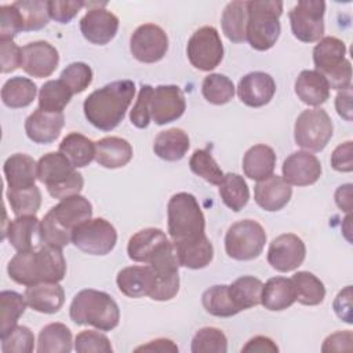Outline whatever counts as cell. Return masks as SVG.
Instances as JSON below:
<instances>
[{
    "label": "cell",
    "mask_w": 353,
    "mask_h": 353,
    "mask_svg": "<svg viewBox=\"0 0 353 353\" xmlns=\"http://www.w3.org/2000/svg\"><path fill=\"white\" fill-rule=\"evenodd\" d=\"M12 281L21 285L39 283H59L66 274V261L62 248L44 244L39 250L17 252L7 265Z\"/></svg>",
    "instance_id": "6da1fadb"
},
{
    "label": "cell",
    "mask_w": 353,
    "mask_h": 353,
    "mask_svg": "<svg viewBox=\"0 0 353 353\" xmlns=\"http://www.w3.org/2000/svg\"><path fill=\"white\" fill-rule=\"evenodd\" d=\"M135 95L132 80H116L92 91L83 103L85 119L101 131H112L124 119Z\"/></svg>",
    "instance_id": "7a4b0ae2"
},
{
    "label": "cell",
    "mask_w": 353,
    "mask_h": 353,
    "mask_svg": "<svg viewBox=\"0 0 353 353\" xmlns=\"http://www.w3.org/2000/svg\"><path fill=\"white\" fill-rule=\"evenodd\" d=\"M92 205L81 194L62 199L40 221V234L44 244L63 248L72 243L73 230L91 219Z\"/></svg>",
    "instance_id": "3957f363"
},
{
    "label": "cell",
    "mask_w": 353,
    "mask_h": 353,
    "mask_svg": "<svg viewBox=\"0 0 353 353\" xmlns=\"http://www.w3.org/2000/svg\"><path fill=\"white\" fill-rule=\"evenodd\" d=\"M69 316L77 325H92L99 331H110L119 325L120 309L109 294L88 288L74 295Z\"/></svg>",
    "instance_id": "277c9868"
},
{
    "label": "cell",
    "mask_w": 353,
    "mask_h": 353,
    "mask_svg": "<svg viewBox=\"0 0 353 353\" xmlns=\"http://www.w3.org/2000/svg\"><path fill=\"white\" fill-rule=\"evenodd\" d=\"M37 179L47 186L54 199H66L79 194L84 186L83 175L61 152H50L37 161Z\"/></svg>",
    "instance_id": "5b68a950"
},
{
    "label": "cell",
    "mask_w": 353,
    "mask_h": 353,
    "mask_svg": "<svg viewBox=\"0 0 353 353\" xmlns=\"http://www.w3.org/2000/svg\"><path fill=\"white\" fill-rule=\"evenodd\" d=\"M345 55V43L334 36L320 39L313 48L316 70L327 80L330 90L342 91L352 87V65Z\"/></svg>",
    "instance_id": "8992f818"
},
{
    "label": "cell",
    "mask_w": 353,
    "mask_h": 353,
    "mask_svg": "<svg viewBox=\"0 0 353 353\" xmlns=\"http://www.w3.org/2000/svg\"><path fill=\"white\" fill-rule=\"evenodd\" d=\"M167 229L172 243L204 234L205 218L197 199L188 193H175L167 204Z\"/></svg>",
    "instance_id": "52a82bcc"
},
{
    "label": "cell",
    "mask_w": 353,
    "mask_h": 353,
    "mask_svg": "<svg viewBox=\"0 0 353 353\" xmlns=\"http://www.w3.org/2000/svg\"><path fill=\"white\" fill-rule=\"evenodd\" d=\"M247 8V41L258 51L272 48L281 32L279 18L283 14V3L276 0L248 1Z\"/></svg>",
    "instance_id": "ba28073f"
},
{
    "label": "cell",
    "mask_w": 353,
    "mask_h": 353,
    "mask_svg": "<svg viewBox=\"0 0 353 353\" xmlns=\"http://www.w3.org/2000/svg\"><path fill=\"white\" fill-rule=\"evenodd\" d=\"M265 243V229L254 219L234 222L225 234V251L236 261L258 258L263 251Z\"/></svg>",
    "instance_id": "9c48e42d"
},
{
    "label": "cell",
    "mask_w": 353,
    "mask_h": 353,
    "mask_svg": "<svg viewBox=\"0 0 353 353\" xmlns=\"http://www.w3.org/2000/svg\"><path fill=\"white\" fill-rule=\"evenodd\" d=\"M332 120L324 109H306L295 121L294 139L307 152H321L332 138Z\"/></svg>",
    "instance_id": "30bf717a"
},
{
    "label": "cell",
    "mask_w": 353,
    "mask_h": 353,
    "mask_svg": "<svg viewBox=\"0 0 353 353\" xmlns=\"http://www.w3.org/2000/svg\"><path fill=\"white\" fill-rule=\"evenodd\" d=\"M72 243L85 254L106 255L117 243V232L106 219L91 218L73 230Z\"/></svg>",
    "instance_id": "8fae6325"
},
{
    "label": "cell",
    "mask_w": 353,
    "mask_h": 353,
    "mask_svg": "<svg viewBox=\"0 0 353 353\" xmlns=\"http://www.w3.org/2000/svg\"><path fill=\"white\" fill-rule=\"evenodd\" d=\"M325 3L323 0H301L290 11L288 18L294 36L303 43H314L324 34Z\"/></svg>",
    "instance_id": "7c38bea8"
},
{
    "label": "cell",
    "mask_w": 353,
    "mask_h": 353,
    "mask_svg": "<svg viewBox=\"0 0 353 353\" xmlns=\"http://www.w3.org/2000/svg\"><path fill=\"white\" fill-rule=\"evenodd\" d=\"M186 54L196 69L203 72L215 69L223 58V44L218 30L214 26L197 29L188 41Z\"/></svg>",
    "instance_id": "4fadbf2b"
},
{
    "label": "cell",
    "mask_w": 353,
    "mask_h": 353,
    "mask_svg": "<svg viewBox=\"0 0 353 353\" xmlns=\"http://www.w3.org/2000/svg\"><path fill=\"white\" fill-rule=\"evenodd\" d=\"M168 50L167 33L154 23L138 26L130 39L132 57L143 63H154L164 58Z\"/></svg>",
    "instance_id": "5bb4252c"
},
{
    "label": "cell",
    "mask_w": 353,
    "mask_h": 353,
    "mask_svg": "<svg viewBox=\"0 0 353 353\" xmlns=\"http://www.w3.org/2000/svg\"><path fill=\"white\" fill-rule=\"evenodd\" d=\"M306 256L302 239L294 233H283L272 240L268 250V262L277 272L287 273L298 269Z\"/></svg>",
    "instance_id": "9a60e30c"
},
{
    "label": "cell",
    "mask_w": 353,
    "mask_h": 353,
    "mask_svg": "<svg viewBox=\"0 0 353 353\" xmlns=\"http://www.w3.org/2000/svg\"><path fill=\"white\" fill-rule=\"evenodd\" d=\"M186 109L182 90L174 84H163L153 88L150 99V117L157 125L178 120Z\"/></svg>",
    "instance_id": "2e32d148"
},
{
    "label": "cell",
    "mask_w": 353,
    "mask_h": 353,
    "mask_svg": "<svg viewBox=\"0 0 353 353\" xmlns=\"http://www.w3.org/2000/svg\"><path fill=\"white\" fill-rule=\"evenodd\" d=\"M105 6L106 3L97 8H90L80 19V30L84 39L98 46L108 44L119 30V18L103 8Z\"/></svg>",
    "instance_id": "e0dca14e"
},
{
    "label": "cell",
    "mask_w": 353,
    "mask_h": 353,
    "mask_svg": "<svg viewBox=\"0 0 353 353\" xmlns=\"http://www.w3.org/2000/svg\"><path fill=\"white\" fill-rule=\"evenodd\" d=\"M59 63L57 48L48 41H32L22 47L21 68L32 77L43 79L51 76Z\"/></svg>",
    "instance_id": "ac0fdd59"
},
{
    "label": "cell",
    "mask_w": 353,
    "mask_h": 353,
    "mask_svg": "<svg viewBox=\"0 0 353 353\" xmlns=\"http://www.w3.org/2000/svg\"><path fill=\"white\" fill-rule=\"evenodd\" d=\"M281 171L287 183L294 186H309L319 181L323 170L320 160L314 154L306 150H298L284 160Z\"/></svg>",
    "instance_id": "d6986e66"
},
{
    "label": "cell",
    "mask_w": 353,
    "mask_h": 353,
    "mask_svg": "<svg viewBox=\"0 0 353 353\" xmlns=\"http://www.w3.org/2000/svg\"><path fill=\"white\" fill-rule=\"evenodd\" d=\"M172 241L157 228H146L132 234L127 244L128 258L134 262L148 265L157 254L167 248Z\"/></svg>",
    "instance_id": "ffe728a7"
},
{
    "label": "cell",
    "mask_w": 353,
    "mask_h": 353,
    "mask_svg": "<svg viewBox=\"0 0 353 353\" xmlns=\"http://www.w3.org/2000/svg\"><path fill=\"white\" fill-rule=\"evenodd\" d=\"M276 92V83L269 73L251 72L243 76L237 85L240 101L250 108H261L270 102Z\"/></svg>",
    "instance_id": "44dd1931"
},
{
    "label": "cell",
    "mask_w": 353,
    "mask_h": 353,
    "mask_svg": "<svg viewBox=\"0 0 353 353\" xmlns=\"http://www.w3.org/2000/svg\"><path fill=\"white\" fill-rule=\"evenodd\" d=\"M6 237L17 252L39 250L44 245L40 234V221L36 215L15 216L3 234V239Z\"/></svg>",
    "instance_id": "7402d4cb"
},
{
    "label": "cell",
    "mask_w": 353,
    "mask_h": 353,
    "mask_svg": "<svg viewBox=\"0 0 353 353\" xmlns=\"http://www.w3.org/2000/svg\"><path fill=\"white\" fill-rule=\"evenodd\" d=\"M63 113L46 112L37 108L25 120V132L30 141L40 145L54 142L63 127Z\"/></svg>",
    "instance_id": "603a6c76"
},
{
    "label": "cell",
    "mask_w": 353,
    "mask_h": 353,
    "mask_svg": "<svg viewBox=\"0 0 353 353\" xmlns=\"http://www.w3.org/2000/svg\"><path fill=\"white\" fill-rule=\"evenodd\" d=\"M292 196V188L283 176L270 175L258 181L254 188L255 203L265 211H279L284 208Z\"/></svg>",
    "instance_id": "cb8c5ba5"
},
{
    "label": "cell",
    "mask_w": 353,
    "mask_h": 353,
    "mask_svg": "<svg viewBox=\"0 0 353 353\" xmlns=\"http://www.w3.org/2000/svg\"><path fill=\"white\" fill-rule=\"evenodd\" d=\"M116 283L120 292L128 298L149 296L154 287V273L149 265H132L117 273Z\"/></svg>",
    "instance_id": "d4e9b609"
},
{
    "label": "cell",
    "mask_w": 353,
    "mask_h": 353,
    "mask_svg": "<svg viewBox=\"0 0 353 353\" xmlns=\"http://www.w3.org/2000/svg\"><path fill=\"white\" fill-rule=\"evenodd\" d=\"M172 244L179 266L188 269H203L208 266L214 258V247L205 233L194 239Z\"/></svg>",
    "instance_id": "484cf974"
},
{
    "label": "cell",
    "mask_w": 353,
    "mask_h": 353,
    "mask_svg": "<svg viewBox=\"0 0 353 353\" xmlns=\"http://www.w3.org/2000/svg\"><path fill=\"white\" fill-rule=\"evenodd\" d=\"M23 296L33 310L54 314L65 302V291L58 283H39L26 287Z\"/></svg>",
    "instance_id": "4316f807"
},
{
    "label": "cell",
    "mask_w": 353,
    "mask_h": 353,
    "mask_svg": "<svg viewBox=\"0 0 353 353\" xmlns=\"http://www.w3.org/2000/svg\"><path fill=\"white\" fill-rule=\"evenodd\" d=\"M132 159L131 143L120 137H105L95 142V160L105 168H120Z\"/></svg>",
    "instance_id": "83f0119b"
},
{
    "label": "cell",
    "mask_w": 353,
    "mask_h": 353,
    "mask_svg": "<svg viewBox=\"0 0 353 353\" xmlns=\"http://www.w3.org/2000/svg\"><path fill=\"white\" fill-rule=\"evenodd\" d=\"M8 189H26L37 179V163L25 153L11 154L3 165Z\"/></svg>",
    "instance_id": "f1b7e54d"
},
{
    "label": "cell",
    "mask_w": 353,
    "mask_h": 353,
    "mask_svg": "<svg viewBox=\"0 0 353 353\" xmlns=\"http://www.w3.org/2000/svg\"><path fill=\"white\" fill-rule=\"evenodd\" d=\"M296 301L295 287L291 279L272 277L263 287L261 294V305L272 312H280L290 307Z\"/></svg>",
    "instance_id": "f546056e"
},
{
    "label": "cell",
    "mask_w": 353,
    "mask_h": 353,
    "mask_svg": "<svg viewBox=\"0 0 353 353\" xmlns=\"http://www.w3.org/2000/svg\"><path fill=\"white\" fill-rule=\"evenodd\" d=\"M294 88L298 98L309 106H319L330 98V85L317 70H302Z\"/></svg>",
    "instance_id": "4dcf8cb0"
},
{
    "label": "cell",
    "mask_w": 353,
    "mask_h": 353,
    "mask_svg": "<svg viewBox=\"0 0 353 353\" xmlns=\"http://www.w3.org/2000/svg\"><path fill=\"white\" fill-rule=\"evenodd\" d=\"M276 167L274 150L263 143L251 146L243 157V171L245 176L254 181H262L273 175Z\"/></svg>",
    "instance_id": "1f68e13d"
},
{
    "label": "cell",
    "mask_w": 353,
    "mask_h": 353,
    "mask_svg": "<svg viewBox=\"0 0 353 353\" xmlns=\"http://www.w3.org/2000/svg\"><path fill=\"white\" fill-rule=\"evenodd\" d=\"M190 141L181 128H170L157 134L153 142V152L165 161H178L189 150Z\"/></svg>",
    "instance_id": "d6a6232c"
},
{
    "label": "cell",
    "mask_w": 353,
    "mask_h": 353,
    "mask_svg": "<svg viewBox=\"0 0 353 353\" xmlns=\"http://www.w3.org/2000/svg\"><path fill=\"white\" fill-rule=\"evenodd\" d=\"M248 1L234 0L226 4L221 25L225 36L232 43H243L247 40V22H248Z\"/></svg>",
    "instance_id": "836d02e7"
},
{
    "label": "cell",
    "mask_w": 353,
    "mask_h": 353,
    "mask_svg": "<svg viewBox=\"0 0 353 353\" xmlns=\"http://www.w3.org/2000/svg\"><path fill=\"white\" fill-rule=\"evenodd\" d=\"M37 87L33 80L22 76L8 79L1 88V101L11 109L29 106L36 98Z\"/></svg>",
    "instance_id": "e575fe53"
},
{
    "label": "cell",
    "mask_w": 353,
    "mask_h": 353,
    "mask_svg": "<svg viewBox=\"0 0 353 353\" xmlns=\"http://www.w3.org/2000/svg\"><path fill=\"white\" fill-rule=\"evenodd\" d=\"M58 152L65 154L76 168H81L95 159V142L83 134L70 132L61 141Z\"/></svg>",
    "instance_id": "d590c367"
},
{
    "label": "cell",
    "mask_w": 353,
    "mask_h": 353,
    "mask_svg": "<svg viewBox=\"0 0 353 353\" xmlns=\"http://www.w3.org/2000/svg\"><path fill=\"white\" fill-rule=\"evenodd\" d=\"M72 347V332L65 324L50 323L41 328L37 341L39 353H69Z\"/></svg>",
    "instance_id": "8d00e7d4"
},
{
    "label": "cell",
    "mask_w": 353,
    "mask_h": 353,
    "mask_svg": "<svg viewBox=\"0 0 353 353\" xmlns=\"http://www.w3.org/2000/svg\"><path fill=\"white\" fill-rule=\"evenodd\" d=\"M219 186V196L226 207L232 211H241L250 200V189L245 179L236 174L228 172L223 175Z\"/></svg>",
    "instance_id": "74e56055"
},
{
    "label": "cell",
    "mask_w": 353,
    "mask_h": 353,
    "mask_svg": "<svg viewBox=\"0 0 353 353\" xmlns=\"http://www.w3.org/2000/svg\"><path fill=\"white\" fill-rule=\"evenodd\" d=\"M263 283L254 276H241L229 285V294L237 309L245 310L261 303Z\"/></svg>",
    "instance_id": "f35d334b"
},
{
    "label": "cell",
    "mask_w": 353,
    "mask_h": 353,
    "mask_svg": "<svg viewBox=\"0 0 353 353\" xmlns=\"http://www.w3.org/2000/svg\"><path fill=\"white\" fill-rule=\"evenodd\" d=\"M295 292L296 301L306 306H316L320 305L325 298V287L323 281L316 277L310 272H296L291 277Z\"/></svg>",
    "instance_id": "ab89813d"
},
{
    "label": "cell",
    "mask_w": 353,
    "mask_h": 353,
    "mask_svg": "<svg viewBox=\"0 0 353 353\" xmlns=\"http://www.w3.org/2000/svg\"><path fill=\"white\" fill-rule=\"evenodd\" d=\"M201 303L205 312L215 317H232L240 313L229 294V285L225 284L207 288L201 295Z\"/></svg>",
    "instance_id": "60d3db41"
},
{
    "label": "cell",
    "mask_w": 353,
    "mask_h": 353,
    "mask_svg": "<svg viewBox=\"0 0 353 353\" xmlns=\"http://www.w3.org/2000/svg\"><path fill=\"white\" fill-rule=\"evenodd\" d=\"M26 299L15 291L0 292V338L7 335L26 309Z\"/></svg>",
    "instance_id": "b9f144b4"
},
{
    "label": "cell",
    "mask_w": 353,
    "mask_h": 353,
    "mask_svg": "<svg viewBox=\"0 0 353 353\" xmlns=\"http://www.w3.org/2000/svg\"><path fill=\"white\" fill-rule=\"evenodd\" d=\"M72 91L58 79L46 81L39 91V108L46 112L62 113L72 99Z\"/></svg>",
    "instance_id": "7bdbcfd3"
},
{
    "label": "cell",
    "mask_w": 353,
    "mask_h": 353,
    "mask_svg": "<svg viewBox=\"0 0 353 353\" xmlns=\"http://www.w3.org/2000/svg\"><path fill=\"white\" fill-rule=\"evenodd\" d=\"M6 197L15 216L36 215L41 205V192L36 185L26 189H8Z\"/></svg>",
    "instance_id": "ee69618b"
},
{
    "label": "cell",
    "mask_w": 353,
    "mask_h": 353,
    "mask_svg": "<svg viewBox=\"0 0 353 353\" xmlns=\"http://www.w3.org/2000/svg\"><path fill=\"white\" fill-rule=\"evenodd\" d=\"M23 21V32L40 30L50 19L48 1L44 0H19L12 3Z\"/></svg>",
    "instance_id": "f6af8a7d"
},
{
    "label": "cell",
    "mask_w": 353,
    "mask_h": 353,
    "mask_svg": "<svg viewBox=\"0 0 353 353\" xmlns=\"http://www.w3.org/2000/svg\"><path fill=\"white\" fill-rule=\"evenodd\" d=\"M234 84L233 81L221 73L208 74L201 84L203 97L214 105H225L234 97Z\"/></svg>",
    "instance_id": "bcb514c9"
},
{
    "label": "cell",
    "mask_w": 353,
    "mask_h": 353,
    "mask_svg": "<svg viewBox=\"0 0 353 353\" xmlns=\"http://www.w3.org/2000/svg\"><path fill=\"white\" fill-rule=\"evenodd\" d=\"M190 350L193 353H226V335L219 328L204 327L194 334Z\"/></svg>",
    "instance_id": "7dc6e473"
},
{
    "label": "cell",
    "mask_w": 353,
    "mask_h": 353,
    "mask_svg": "<svg viewBox=\"0 0 353 353\" xmlns=\"http://www.w3.org/2000/svg\"><path fill=\"white\" fill-rule=\"evenodd\" d=\"M190 170L201 176L211 185H219L223 178V171L212 157V154L207 149H197L193 152L189 160Z\"/></svg>",
    "instance_id": "c3c4849f"
},
{
    "label": "cell",
    "mask_w": 353,
    "mask_h": 353,
    "mask_svg": "<svg viewBox=\"0 0 353 353\" xmlns=\"http://www.w3.org/2000/svg\"><path fill=\"white\" fill-rule=\"evenodd\" d=\"M59 80L72 91L73 95L80 94L91 84L92 69L84 62H73L62 70Z\"/></svg>",
    "instance_id": "681fc988"
},
{
    "label": "cell",
    "mask_w": 353,
    "mask_h": 353,
    "mask_svg": "<svg viewBox=\"0 0 353 353\" xmlns=\"http://www.w3.org/2000/svg\"><path fill=\"white\" fill-rule=\"evenodd\" d=\"M34 335L26 325H15L7 335L1 336L3 353H32Z\"/></svg>",
    "instance_id": "f907efd6"
},
{
    "label": "cell",
    "mask_w": 353,
    "mask_h": 353,
    "mask_svg": "<svg viewBox=\"0 0 353 353\" xmlns=\"http://www.w3.org/2000/svg\"><path fill=\"white\" fill-rule=\"evenodd\" d=\"M74 350L79 353H112L113 347L105 334L85 330L76 335Z\"/></svg>",
    "instance_id": "816d5d0a"
},
{
    "label": "cell",
    "mask_w": 353,
    "mask_h": 353,
    "mask_svg": "<svg viewBox=\"0 0 353 353\" xmlns=\"http://www.w3.org/2000/svg\"><path fill=\"white\" fill-rule=\"evenodd\" d=\"M152 94H153L152 85H149V84L141 85L137 101L130 112V120L137 128H146L152 120V117H150Z\"/></svg>",
    "instance_id": "f5cc1de1"
},
{
    "label": "cell",
    "mask_w": 353,
    "mask_h": 353,
    "mask_svg": "<svg viewBox=\"0 0 353 353\" xmlns=\"http://www.w3.org/2000/svg\"><path fill=\"white\" fill-rule=\"evenodd\" d=\"M19 32H23V21L14 4L0 7V40H12Z\"/></svg>",
    "instance_id": "db71d44e"
},
{
    "label": "cell",
    "mask_w": 353,
    "mask_h": 353,
    "mask_svg": "<svg viewBox=\"0 0 353 353\" xmlns=\"http://www.w3.org/2000/svg\"><path fill=\"white\" fill-rule=\"evenodd\" d=\"M85 6L84 1H59V0H50L48 1V11L50 18L59 23L70 22L76 14Z\"/></svg>",
    "instance_id": "11a10c76"
},
{
    "label": "cell",
    "mask_w": 353,
    "mask_h": 353,
    "mask_svg": "<svg viewBox=\"0 0 353 353\" xmlns=\"http://www.w3.org/2000/svg\"><path fill=\"white\" fill-rule=\"evenodd\" d=\"M0 59L1 73H11L21 68L22 48L18 47L12 40H0Z\"/></svg>",
    "instance_id": "9f6ffc18"
},
{
    "label": "cell",
    "mask_w": 353,
    "mask_h": 353,
    "mask_svg": "<svg viewBox=\"0 0 353 353\" xmlns=\"http://www.w3.org/2000/svg\"><path fill=\"white\" fill-rule=\"evenodd\" d=\"M331 167L339 172L353 171V142L339 143L331 154Z\"/></svg>",
    "instance_id": "6f0895ef"
},
{
    "label": "cell",
    "mask_w": 353,
    "mask_h": 353,
    "mask_svg": "<svg viewBox=\"0 0 353 353\" xmlns=\"http://www.w3.org/2000/svg\"><path fill=\"white\" fill-rule=\"evenodd\" d=\"M334 312L335 314L345 323L352 324L353 323V314H352V285H346L343 290L338 292V295L334 299Z\"/></svg>",
    "instance_id": "680465c9"
},
{
    "label": "cell",
    "mask_w": 353,
    "mask_h": 353,
    "mask_svg": "<svg viewBox=\"0 0 353 353\" xmlns=\"http://www.w3.org/2000/svg\"><path fill=\"white\" fill-rule=\"evenodd\" d=\"M352 342H353V332L346 331H338L331 335H328L321 346V352H345L352 350Z\"/></svg>",
    "instance_id": "91938a15"
},
{
    "label": "cell",
    "mask_w": 353,
    "mask_h": 353,
    "mask_svg": "<svg viewBox=\"0 0 353 353\" xmlns=\"http://www.w3.org/2000/svg\"><path fill=\"white\" fill-rule=\"evenodd\" d=\"M241 352H258V353H277V345L268 336L258 335L251 338L243 347Z\"/></svg>",
    "instance_id": "94428289"
},
{
    "label": "cell",
    "mask_w": 353,
    "mask_h": 353,
    "mask_svg": "<svg viewBox=\"0 0 353 353\" xmlns=\"http://www.w3.org/2000/svg\"><path fill=\"white\" fill-rule=\"evenodd\" d=\"M335 109L346 121L352 120V87L342 90L335 97Z\"/></svg>",
    "instance_id": "6125c7cd"
},
{
    "label": "cell",
    "mask_w": 353,
    "mask_h": 353,
    "mask_svg": "<svg viewBox=\"0 0 353 353\" xmlns=\"http://www.w3.org/2000/svg\"><path fill=\"white\" fill-rule=\"evenodd\" d=\"M135 352H159V353H176L178 346L167 338H159L148 342L146 345H141L135 347Z\"/></svg>",
    "instance_id": "be15d7a7"
},
{
    "label": "cell",
    "mask_w": 353,
    "mask_h": 353,
    "mask_svg": "<svg viewBox=\"0 0 353 353\" xmlns=\"http://www.w3.org/2000/svg\"><path fill=\"white\" fill-rule=\"evenodd\" d=\"M352 188L353 185L352 183H345V185H341L336 192H335V203L336 205L350 214L352 212V207H353V201H352Z\"/></svg>",
    "instance_id": "e7e4bbea"
},
{
    "label": "cell",
    "mask_w": 353,
    "mask_h": 353,
    "mask_svg": "<svg viewBox=\"0 0 353 353\" xmlns=\"http://www.w3.org/2000/svg\"><path fill=\"white\" fill-rule=\"evenodd\" d=\"M350 219H352V215L347 214L346 218L343 219L345 226H342V232H343V234H345V237H346V240L349 243H352V237H350V232H352V229H350Z\"/></svg>",
    "instance_id": "03108f58"
}]
</instances>
